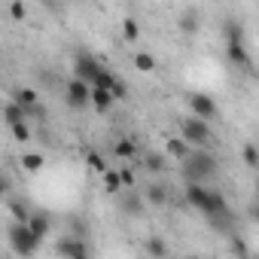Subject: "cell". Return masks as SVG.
<instances>
[{"label": "cell", "instance_id": "44dd1931", "mask_svg": "<svg viewBox=\"0 0 259 259\" xmlns=\"http://www.w3.org/2000/svg\"><path fill=\"white\" fill-rule=\"evenodd\" d=\"M122 37H125L128 43H135V40L141 37V25H138V19H132V16H128V19L122 22Z\"/></svg>", "mask_w": 259, "mask_h": 259}, {"label": "cell", "instance_id": "484cf974", "mask_svg": "<svg viewBox=\"0 0 259 259\" xmlns=\"http://www.w3.org/2000/svg\"><path fill=\"white\" fill-rule=\"evenodd\" d=\"M85 165H89L95 174H104V171H107V165H104V159H101L98 153H85Z\"/></svg>", "mask_w": 259, "mask_h": 259}, {"label": "cell", "instance_id": "9c48e42d", "mask_svg": "<svg viewBox=\"0 0 259 259\" xmlns=\"http://www.w3.org/2000/svg\"><path fill=\"white\" fill-rule=\"evenodd\" d=\"M89 104L98 110V113H107V110H113V92H107V89H92L89 92Z\"/></svg>", "mask_w": 259, "mask_h": 259}, {"label": "cell", "instance_id": "d6986e66", "mask_svg": "<svg viewBox=\"0 0 259 259\" xmlns=\"http://www.w3.org/2000/svg\"><path fill=\"white\" fill-rule=\"evenodd\" d=\"M144 168H147L150 174H162V171H165V156H162V153H147V156H144Z\"/></svg>", "mask_w": 259, "mask_h": 259}, {"label": "cell", "instance_id": "30bf717a", "mask_svg": "<svg viewBox=\"0 0 259 259\" xmlns=\"http://www.w3.org/2000/svg\"><path fill=\"white\" fill-rule=\"evenodd\" d=\"M226 55H229V61L238 64V67H250V64H253V58H250V52H247L244 43H229V46H226Z\"/></svg>", "mask_w": 259, "mask_h": 259}, {"label": "cell", "instance_id": "f1b7e54d", "mask_svg": "<svg viewBox=\"0 0 259 259\" xmlns=\"http://www.w3.org/2000/svg\"><path fill=\"white\" fill-rule=\"evenodd\" d=\"M119 183L132 189V186H135V171H132V168H119Z\"/></svg>", "mask_w": 259, "mask_h": 259}, {"label": "cell", "instance_id": "cb8c5ba5", "mask_svg": "<svg viewBox=\"0 0 259 259\" xmlns=\"http://www.w3.org/2000/svg\"><path fill=\"white\" fill-rule=\"evenodd\" d=\"M10 132H13V138H16L19 144H28V141H31V128H28V122H19V125H10Z\"/></svg>", "mask_w": 259, "mask_h": 259}, {"label": "cell", "instance_id": "8992f818", "mask_svg": "<svg viewBox=\"0 0 259 259\" xmlns=\"http://www.w3.org/2000/svg\"><path fill=\"white\" fill-rule=\"evenodd\" d=\"M89 92H92V85H85V82H79V79H70V82L64 85V98H67V104H70L73 110L89 107Z\"/></svg>", "mask_w": 259, "mask_h": 259}, {"label": "cell", "instance_id": "e0dca14e", "mask_svg": "<svg viewBox=\"0 0 259 259\" xmlns=\"http://www.w3.org/2000/svg\"><path fill=\"white\" fill-rule=\"evenodd\" d=\"M147 201H150V204H159V207H162V204L168 201V186L150 183V186H147Z\"/></svg>", "mask_w": 259, "mask_h": 259}, {"label": "cell", "instance_id": "6da1fadb", "mask_svg": "<svg viewBox=\"0 0 259 259\" xmlns=\"http://www.w3.org/2000/svg\"><path fill=\"white\" fill-rule=\"evenodd\" d=\"M73 79H79V82H85V85H92V89H107V92H113L116 85H119V76L110 70V67H104L95 55H89V52H79L76 55V61H73Z\"/></svg>", "mask_w": 259, "mask_h": 259}, {"label": "cell", "instance_id": "ffe728a7", "mask_svg": "<svg viewBox=\"0 0 259 259\" xmlns=\"http://www.w3.org/2000/svg\"><path fill=\"white\" fill-rule=\"evenodd\" d=\"M4 119H7V125H19V122H28V119H25V110H22V107H16L13 101L4 107Z\"/></svg>", "mask_w": 259, "mask_h": 259}, {"label": "cell", "instance_id": "603a6c76", "mask_svg": "<svg viewBox=\"0 0 259 259\" xmlns=\"http://www.w3.org/2000/svg\"><path fill=\"white\" fill-rule=\"evenodd\" d=\"M241 156H244V165H247V168H259V153H256V144H244Z\"/></svg>", "mask_w": 259, "mask_h": 259}, {"label": "cell", "instance_id": "4316f807", "mask_svg": "<svg viewBox=\"0 0 259 259\" xmlns=\"http://www.w3.org/2000/svg\"><path fill=\"white\" fill-rule=\"evenodd\" d=\"M10 213L16 217V223H28V217H31V210H28L22 201H13V204H10Z\"/></svg>", "mask_w": 259, "mask_h": 259}, {"label": "cell", "instance_id": "7c38bea8", "mask_svg": "<svg viewBox=\"0 0 259 259\" xmlns=\"http://www.w3.org/2000/svg\"><path fill=\"white\" fill-rule=\"evenodd\" d=\"M122 210L132 213V217L144 213V198H141L138 192H125V195H122Z\"/></svg>", "mask_w": 259, "mask_h": 259}, {"label": "cell", "instance_id": "f546056e", "mask_svg": "<svg viewBox=\"0 0 259 259\" xmlns=\"http://www.w3.org/2000/svg\"><path fill=\"white\" fill-rule=\"evenodd\" d=\"M10 16H13L16 22H22V19L28 16V7H25V4H19V0H16V4H10Z\"/></svg>", "mask_w": 259, "mask_h": 259}, {"label": "cell", "instance_id": "3957f363", "mask_svg": "<svg viewBox=\"0 0 259 259\" xmlns=\"http://www.w3.org/2000/svg\"><path fill=\"white\" fill-rule=\"evenodd\" d=\"M40 244H43V241H37L25 223H13V226H10V247H13V253H16V256L31 259V256L40 250Z\"/></svg>", "mask_w": 259, "mask_h": 259}, {"label": "cell", "instance_id": "83f0119b", "mask_svg": "<svg viewBox=\"0 0 259 259\" xmlns=\"http://www.w3.org/2000/svg\"><path fill=\"white\" fill-rule=\"evenodd\" d=\"M226 37H229V43H244V28L235 22V25H226Z\"/></svg>", "mask_w": 259, "mask_h": 259}, {"label": "cell", "instance_id": "d4e9b609", "mask_svg": "<svg viewBox=\"0 0 259 259\" xmlns=\"http://www.w3.org/2000/svg\"><path fill=\"white\" fill-rule=\"evenodd\" d=\"M180 28L189 31V34H195V31H198V16H195V13H183V16H180Z\"/></svg>", "mask_w": 259, "mask_h": 259}, {"label": "cell", "instance_id": "5b68a950", "mask_svg": "<svg viewBox=\"0 0 259 259\" xmlns=\"http://www.w3.org/2000/svg\"><path fill=\"white\" fill-rule=\"evenodd\" d=\"M189 107H192V116L201 119V122H207V125H210V122L217 119V113H220V110H217V101H213L210 95H204V92H192V95H189Z\"/></svg>", "mask_w": 259, "mask_h": 259}, {"label": "cell", "instance_id": "7a4b0ae2", "mask_svg": "<svg viewBox=\"0 0 259 259\" xmlns=\"http://www.w3.org/2000/svg\"><path fill=\"white\" fill-rule=\"evenodd\" d=\"M217 174H220V162L207 150H192L183 159V180L186 183H201V180H210Z\"/></svg>", "mask_w": 259, "mask_h": 259}, {"label": "cell", "instance_id": "8fae6325", "mask_svg": "<svg viewBox=\"0 0 259 259\" xmlns=\"http://www.w3.org/2000/svg\"><path fill=\"white\" fill-rule=\"evenodd\" d=\"M13 104H16V107H22V110H31V107H37V104H40V95H37L34 89H16Z\"/></svg>", "mask_w": 259, "mask_h": 259}, {"label": "cell", "instance_id": "2e32d148", "mask_svg": "<svg viewBox=\"0 0 259 259\" xmlns=\"http://www.w3.org/2000/svg\"><path fill=\"white\" fill-rule=\"evenodd\" d=\"M43 165H46L43 153H25V156H22V168H25V171H31V174L43 171Z\"/></svg>", "mask_w": 259, "mask_h": 259}, {"label": "cell", "instance_id": "ba28073f", "mask_svg": "<svg viewBox=\"0 0 259 259\" xmlns=\"http://www.w3.org/2000/svg\"><path fill=\"white\" fill-rule=\"evenodd\" d=\"M25 226L31 229V235H34L37 241H43V238L49 235L52 220H49V213H40V210H37V213H31V217H28V223H25Z\"/></svg>", "mask_w": 259, "mask_h": 259}, {"label": "cell", "instance_id": "4dcf8cb0", "mask_svg": "<svg viewBox=\"0 0 259 259\" xmlns=\"http://www.w3.org/2000/svg\"><path fill=\"white\" fill-rule=\"evenodd\" d=\"M232 253H238L241 259H247V241L244 238H232Z\"/></svg>", "mask_w": 259, "mask_h": 259}, {"label": "cell", "instance_id": "d6a6232c", "mask_svg": "<svg viewBox=\"0 0 259 259\" xmlns=\"http://www.w3.org/2000/svg\"><path fill=\"white\" fill-rule=\"evenodd\" d=\"M76 259H92V253H89V250H85V253H79V256H76Z\"/></svg>", "mask_w": 259, "mask_h": 259}, {"label": "cell", "instance_id": "277c9868", "mask_svg": "<svg viewBox=\"0 0 259 259\" xmlns=\"http://www.w3.org/2000/svg\"><path fill=\"white\" fill-rule=\"evenodd\" d=\"M180 141H186L189 147H207V144H213V132H210L207 122L189 116L180 122Z\"/></svg>", "mask_w": 259, "mask_h": 259}, {"label": "cell", "instance_id": "ac0fdd59", "mask_svg": "<svg viewBox=\"0 0 259 259\" xmlns=\"http://www.w3.org/2000/svg\"><path fill=\"white\" fill-rule=\"evenodd\" d=\"M132 61H135V67H138L141 73H153V70H156V58H153L150 52H135Z\"/></svg>", "mask_w": 259, "mask_h": 259}, {"label": "cell", "instance_id": "1f68e13d", "mask_svg": "<svg viewBox=\"0 0 259 259\" xmlns=\"http://www.w3.org/2000/svg\"><path fill=\"white\" fill-rule=\"evenodd\" d=\"M4 195H7V180L0 177V198H4Z\"/></svg>", "mask_w": 259, "mask_h": 259}, {"label": "cell", "instance_id": "5bb4252c", "mask_svg": "<svg viewBox=\"0 0 259 259\" xmlns=\"http://www.w3.org/2000/svg\"><path fill=\"white\" fill-rule=\"evenodd\" d=\"M165 150H168V153H171L174 159H180V162H183V159H186V156L192 153V147H189L186 141H180V138H171V141L165 144Z\"/></svg>", "mask_w": 259, "mask_h": 259}, {"label": "cell", "instance_id": "52a82bcc", "mask_svg": "<svg viewBox=\"0 0 259 259\" xmlns=\"http://www.w3.org/2000/svg\"><path fill=\"white\" fill-rule=\"evenodd\" d=\"M85 250H89V244H85L82 238H76V235H61L58 244H55V253L64 256V259H76V256L85 253Z\"/></svg>", "mask_w": 259, "mask_h": 259}, {"label": "cell", "instance_id": "9a60e30c", "mask_svg": "<svg viewBox=\"0 0 259 259\" xmlns=\"http://www.w3.org/2000/svg\"><path fill=\"white\" fill-rule=\"evenodd\" d=\"M144 247H147V253H150L153 259H168V244H165L162 238H147Z\"/></svg>", "mask_w": 259, "mask_h": 259}, {"label": "cell", "instance_id": "4fadbf2b", "mask_svg": "<svg viewBox=\"0 0 259 259\" xmlns=\"http://www.w3.org/2000/svg\"><path fill=\"white\" fill-rule=\"evenodd\" d=\"M113 153H116L119 159H135V156H138V144L128 141V138H122V141L113 144Z\"/></svg>", "mask_w": 259, "mask_h": 259}, {"label": "cell", "instance_id": "7402d4cb", "mask_svg": "<svg viewBox=\"0 0 259 259\" xmlns=\"http://www.w3.org/2000/svg\"><path fill=\"white\" fill-rule=\"evenodd\" d=\"M101 177H104V189H107V192H113V195H119V192H122V183H119V171H110V168H107Z\"/></svg>", "mask_w": 259, "mask_h": 259}]
</instances>
